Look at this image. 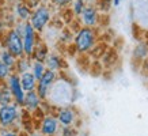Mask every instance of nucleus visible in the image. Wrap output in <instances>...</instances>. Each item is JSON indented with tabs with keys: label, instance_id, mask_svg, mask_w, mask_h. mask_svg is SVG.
Masks as SVG:
<instances>
[{
	"label": "nucleus",
	"instance_id": "nucleus-1",
	"mask_svg": "<svg viewBox=\"0 0 148 136\" xmlns=\"http://www.w3.org/2000/svg\"><path fill=\"white\" fill-rule=\"evenodd\" d=\"M75 101V89L71 82H68L65 78L60 76L56 79L53 86L49 91V95L46 98V104L50 106L56 108H61V106H68L72 105Z\"/></svg>",
	"mask_w": 148,
	"mask_h": 136
},
{
	"label": "nucleus",
	"instance_id": "nucleus-2",
	"mask_svg": "<svg viewBox=\"0 0 148 136\" xmlns=\"http://www.w3.org/2000/svg\"><path fill=\"white\" fill-rule=\"evenodd\" d=\"M72 42L75 46V50L80 54H86L92 52L98 42V34H97V29L94 27H86L80 26L77 29L73 37H72Z\"/></svg>",
	"mask_w": 148,
	"mask_h": 136
},
{
	"label": "nucleus",
	"instance_id": "nucleus-3",
	"mask_svg": "<svg viewBox=\"0 0 148 136\" xmlns=\"http://www.w3.org/2000/svg\"><path fill=\"white\" fill-rule=\"evenodd\" d=\"M53 19V12H52V5L42 3L38 7L33 8L29 23L33 26V29L36 30L38 34H42L46 29L49 27Z\"/></svg>",
	"mask_w": 148,
	"mask_h": 136
},
{
	"label": "nucleus",
	"instance_id": "nucleus-4",
	"mask_svg": "<svg viewBox=\"0 0 148 136\" xmlns=\"http://www.w3.org/2000/svg\"><path fill=\"white\" fill-rule=\"evenodd\" d=\"M25 110L15 102L0 106V128H12L22 121Z\"/></svg>",
	"mask_w": 148,
	"mask_h": 136
},
{
	"label": "nucleus",
	"instance_id": "nucleus-5",
	"mask_svg": "<svg viewBox=\"0 0 148 136\" xmlns=\"http://www.w3.org/2000/svg\"><path fill=\"white\" fill-rule=\"evenodd\" d=\"M77 19H79L80 26L97 29V26L99 25V21H101V12H99L98 7L95 5V0H88L87 5L82 11Z\"/></svg>",
	"mask_w": 148,
	"mask_h": 136
},
{
	"label": "nucleus",
	"instance_id": "nucleus-6",
	"mask_svg": "<svg viewBox=\"0 0 148 136\" xmlns=\"http://www.w3.org/2000/svg\"><path fill=\"white\" fill-rule=\"evenodd\" d=\"M54 116L57 118L60 127H76V122L79 120V113L73 108V105L61 106L54 109Z\"/></svg>",
	"mask_w": 148,
	"mask_h": 136
},
{
	"label": "nucleus",
	"instance_id": "nucleus-7",
	"mask_svg": "<svg viewBox=\"0 0 148 136\" xmlns=\"http://www.w3.org/2000/svg\"><path fill=\"white\" fill-rule=\"evenodd\" d=\"M22 44H23V53L25 56H29L32 57L33 52L36 49L38 41L41 40L40 34L33 29V26L29 22H25V26H23V32H22Z\"/></svg>",
	"mask_w": 148,
	"mask_h": 136
},
{
	"label": "nucleus",
	"instance_id": "nucleus-8",
	"mask_svg": "<svg viewBox=\"0 0 148 136\" xmlns=\"http://www.w3.org/2000/svg\"><path fill=\"white\" fill-rule=\"evenodd\" d=\"M4 48L8 52L11 53L18 59V57H22L23 54V44H22V37L19 34L14 27H11L8 32L5 33L4 36Z\"/></svg>",
	"mask_w": 148,
	"mask_h": 136
},
{
	"label": "nucleus",
	"instance_id": "nucleus-9",
	"mask_svg": "<svg viewBox=\"0 0 148 136\" xmlns=\"http://www.w3.org/2000/svg\"><path fill=\"white\" fill-rule=\"evenodd\" d=\"M60 73L54 72V71H50V69H46L45 73L37 80V86H36V91L37 94L40 95V98L42 101H46L48 95H49V91L53 86V83L56 82V79L58 78Z\"/></svg>",
	"mask_w": 148,
	"mask_h": 136
},
{
	"label": "nucleus",
	"instance_id": "nucleus-10",
	"mask_svg": "<svg viewBox=\"0 0 148 136\" xmlns=\"http://www.w3.org/2000/svg\"><path fill=\"white\" fill-rule=\"evenodd\" d=\"M60 124H58L57 118L54 113H45L42 116L38 125V131L44 136H57L60 133Z\"/></svg>",
	"mask_w": 148,
	"mask_h": 136
},
{
	"label": "nucleus",
	"instance_id": "nucleus-11",
	"mask_svg": "<svg viewBox=\"0 0 148 136\" xmlns=\"http://www.w3.org/2000/svg\"><path fill=\"white\" fill-rule=\"evenodd\" d=\"M4 83H5V86L8 87V90L11 91V95H12L14 102L22 106L26 91L23 90L22 84H21V80H19V75H18L16 72H12L8 78H7V80H5Z\"/></svg>",
	"mask_w": 148,
	"mask_h": 136
},
{
	"label": "nucleus",
	"instance_id": "nucleus-12",
	"mask_svg": "<svg viewBox=\"0 0 148 136\" xmlns=\"http://www.w3.org/2000/svg\"><path fill=\"white\" fill-rule=\"evenodd\" d=\"M44 104V101L40 98V95L37 94L36 90L27 91L25 94V100L22 104V109L25 110V113H37L38 110H41V106Z\"/></svg>",
	"mask_w": 148,
	"mask_h": 136
},
{
	"label": "nucleus",
	"instance_id": "nucleus-13",
	"mask_svg": "<svg viewBox=\"0 0 148 136\" xmlns=\"http://www.w3.org/2000/svg\"><path fill=\"white\" fill-rule=\"evenodd\" d=\"M32 11L33 10L30 8V5L27 4L25 0H16L15 4H14V16L16 18V21L29 22Z\"/></svg>",
	"mask_w": 148,
	"mask_h": 136
},
{
	"label": "nucleus",
	"instance_id": "nucleus-14",
	"mask_svg": "<svg viewBox=\"0 0 148 136\" xmlns=\"http://www.w3.org/2000/svg\"><path fill=\"white\" fill-rule=\"evenodd\" d=\"M44 63L46 65V69H50V71H54V72L58 73L61 72L64 68V59L57 52H49Z\"/></svg>",
	"mask_w": 148,
	"mask_h": 136
},
{
	"label": "nucleus",
	"instance_id": "nucleus-15",
	"mask_svg": "<svg viewBox=\"0 0 148 136\" xmlns=\"http://www.w3.org/2000/svg\"><path fill=\"white\" fill-rule=\"evenodd\" d=\"M19 80H21V84H22L23 90L26 91V93H27V91L36 90L37 79H36V76L30 72V71L23 72V73H19Z\"/></svg>",
	"mask_w": 148,
	"mask_h": 136
},
{
	"label": "nucleus",
	"instance_id": "nucleus-16",
	"mask_svg": "<svg viewBox=\"0 0 148 136\" xmlns=\"http://www.w3.org/2000/svg\"><path fill=\"white\" fill-rule=\"evenodd\" d=\"M48 54H49V46L45 44V41L40 40L36 46V49H34V52H33V54H32V59L40 60V61H45Z\"/></svg>",
	"mask_w": 148,
	"mask_h": 136
},
{
	"label": "nucleus",
	"instance_id": "nucleus-17",
	"mask_svg": "<svg viewBox=\"0 0 148 136\" xmlns=\"http://www.w3.org/2000/svg\"><path fill=\"white\" fill-rule=\"evenodd\" d=\"M30 65H32V57L23 54L22 57L16 59V63H15V67H14V72H16L18 75L27 72V71H30Z\"/></svg>",
	"mask_w": 148,
	"mask_h": 136
},
{
	"label": "nucleus",
	"instance_id": "nucleus-18",
	"mask_svg": "<svg viewBox=\"0 0 148 136\" xmlns=\"http://www.w3.org/2000/svg\"><path fill=\"white\" fill-rule=\"evenodd\" d=\"M46 71V65L44 61H40V60H33L32 59V65H30V72L36 76V79L38 80Z\"/></svg>",
	"mask_w": 148,
	"mask_h": 136
},
{
	"label": "nucleus",
	"instance_id": "nucleus-19",
	"mask_svg": "<svg viewBox=\"0 0 148 136\" xmlns=\"http://www.w3.org/2000/svg\"><path fill=\"white\" fill-rule=\"evenodd\" d=\"M0 61L4 63L7 67H10L14 71V67H15V63H16V57L11 52H8L5 48H3V49H0Z\"/></svg>",
	"mask_w": 148,
	"mask_h": 136
},
{
	"label": "nucleus",
	"instance_id": "nucleus-20",
	"mask_svg": "<svg viewBox=\"0 0 148 136\" xmlns=\"http://www.w3.org/2000/svg\"><path fill=\"white\" fill-rule=\"evenodd\" d=\"M87 3H88V0H72L71 5H69V11H71L72 16L79 18V15H80L82 11L84 10Z\"/></svg>",
	"mask_w": 148,
	"mask_h": 136
},
{
	"label": "nucleus",
	"instance_id": "nucleus-21",
	"mask_svg": "<svg viewBox=\"0 0 148 136\" xmlns=\"http://www.w3.org/2000/svg\"><path fill=\"white\" fill-rule=\"evenodd\" d=\"M11 102H14L11 91L8 90V87L3 82V84H0V105H8Z\"/></svg>",
	"mask_w": 148,
	"mask_h": 136
},
{
	"label": "nucleus",
	"instance_id": "nucleus-22",
	"mask_svg": "<svg viewBox=\"0 0 148 136\" xmlns=\"http://www.w3.org/2000/svg\"><path fill=\"white\" fill-rule=\"evenodd\" d=\"M135 57L136 59H141V60H144L145 57H148V44H139V45L135 48Z\"/></svg>",
	"mask_w": 148,
	"mask_h": 136
},
{
	"label": "nucleus",
	"instance_id": "nucleus-23",
	"mask_svg": "<svg viewBox=\"0 0 148 136\" xmlns=\"http://www.w3.org/2000/svg\"><path fill=\"white\" fill-rule=\"evenodd\" d=\"M72 0H49V4L54 8H58V10H67L69 8L71 5Z\"/></svg>",
	"mask_w": 148,
	"mask_h": 136
},
{
	"label": "nucleus",
	"instance_id": "nucleus-24",
	"mask_svg": "<svg viewBox=\"0 0 148 136\" xmlns=\"http://www.w3.org/2000/svg\"><path fill=\"white\" fill-rule=\"evenodd\" d=\"M14 71L11 69L10 67H7L4 63H1L0 61V83H3V82L7 80V78Z\"/></svg>",
	"mask_w": 148,
	"mask_h": 136
},
{
	"label": "nucleus",
	"instance_id": "nucleus-25",
	"mask_svg": "<svg viewBox=\"0 0 148 136\" xmlns=\"http://www.w3.org/2000/svg\"><path fill=\"white\" fill-rule=\"evenodd\" d=\"M60 136H76V129L75 127H63L60 129Z\"/></svg>",
	"mask_w": 148,
	"mask_h": 136
},
{
	"label": "nucleus",
	"instance_id": "nucleus-26",
	"mask_svg": "<svg viewBox=\"0 0 148 136\" xmlns=\"http://www.w3.org/2000/svg\"><path fill=\"white\" fill-rule=\"evenodd\" d=\"M0 136H21V133L12 128H0Z\"/></svg>",
	"mask_w": 148,
	"mask_h": 136
},
{
	"label": "nucleus",
	"instance_id": "nucleus-27",
	"mask_svg": "<svg viewBox=\"0 0 148 136\" xmlns=\"http://www.w3.org/2000/svg\"><path fill=\"white\" fill-rule=\"evenodd\" d=\"M27 4L30 5V8H36V7H38L40 4H42L44 3V0H25Z\"/></svg>",
	"mask_w": 148,
	"mask_h": 136
},
{
	"label": "nucleus",
	"instance_id": "nucleus-28",
	"mask_svg": "<svg viewBox=\"0 0 148 136\" xmlns=\"http://www.w3.org/2000/svg\"><path fill=\"white\" fill-rule=\"evenodd\" d=\"M27 136H44V135H42L40 131H32L27 133Z\"/></svg>",
	"mask_w": 148,
	"mask_h": 136
},
{
	"label": "nucleus",
	"instance_id": "nucleus-29",
	"mask_svg": "<svg viewBox=\"0 0 148 136\" xmlns=\"http://www.w3.org/2000/svg\"><path fill=\"white\" fill-rule=\"evenodd\" d=\"M121 3H122V0H112V4H113V7H120L121 5Z\"/></svg>",
	"mask_w": 148,
	"mask_h": 136
},
{
	"label": "nucleus",
	"instance_id": "nucleus-30",
	"mask_svg": "<svg viewBox=\"0 0 148 136\" xmlns=\"http://www.w3.org/2000/svg\"><path fill=\"white\" fill-rule=\"evenodd\" d=\"M57 136H60V135H57Z\"/></svg>",
	"mask_w": 148,
	"mask_h": 136
},
{
	"label": "nucleus",
	"instance_id": "nucleus-31",
	"mask_svg": "<svg viewBox=\"0 0 148 136\" xmlns=\"http://www.w3.org/2000/svg\"><path fill=\"white\" fill-rule=\"evenodd\" d=\"M0 106H1V105H0Z\"/></svg>",
	"mask_w": 148,
	"mask_h": 136
}]
</instances>
